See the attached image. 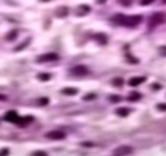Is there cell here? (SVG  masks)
Instances as JSON below:
<instances>
[{"mask_svg": "<svg viewBox=\"0 0 166 156\" xmlns=\"http://www.w3.org/2000/svg\"><path fill=\"white\" fill-rule=\"evenodd\" d=\"M129 152H131V149H129V147H125V149H123V147H121V149H118V150H116V153H129Z\"/></svg>", "mask_w": 166, "mask_h": 156, "instance_id": "obj_14", "label": "cell"}, {"mask_svg": "<svg viewBox=\"0 0 166 156\" xmlns=\"http://www.w3.org/2000/svg\"><path fill=\"white\" fill-rule=\"evenodd\" d=\"M8 153H9L8 149H2V150H0V156H8Z\"/></svg>", "mask_w": 166, "mask_h": 156, "instance_id": "obj_21", "label": "cell"}, {"mask_svg": "<svg viewBox=\"0 0 166 156\" xmlns=\"http://www.w3.org/2000/svg\"><path fill=\"white\" fill-rule=\"evenodd\" d=\"M16 35H18V31H16V29H13L12 33H9V35H8L6 39H8V40H13L15 37H16Z\"/></svg>", "mask_w": 166, "mask_h": 156, "instance_id": "obj_12", "label": "cell"}, {"mask_svg": "<svg viewBox=\"0 0 166 156\" xmlns=\"http://www.w3.org/2000/svg\"><path fill=\"white\" fill-rule=\"evenodd\" d=\"M129 100H138V99L141 97V94H140V93H131V96H129Z\"/></svg>", "mask_w": 166, "mask_h": 156, "instance_id": "obj_13", "label": "cell"}, {"mask_svg": "<svg viewBox=\"0 0 166 156\" xmlns=\"http://www.w3.org/2000/svg\"><path fill=\"white\" fill-rule=\"evenodd\" d=\"M163 19H165V18H163V15H162V13H154L152 18H150V25H152V27H154V25L163 22Z\"/></svg>", "mask_w": 166, "mask_h": 156, "instance_id": "obj_4", "label": "cell"}, {"mask_svg": "<svg viewBox=\"0 0 166 156\" xmlns=\"http://www.w3.org/2000/svg\"><path fill=\"white\" fill-rule=\"evenodd\" d=\"M59 56L56 53H46V55H43V56H38L37 58V60L38 62H53V60H56Z\"/></svg>", "mask_w": 166, "mask_h": 156, "instance_id": "obj_2", "label": "cell"}, {"mask_svg": "<svg viewBox=\"0 0 166 156\" xmlns=\"http://www.w3.org/2000/svg\"><path fill=\"white\" fill-rule=\"evenodd\" d=\"M119 3H122L123 6H129L131 5V0H119Z\"/></svg>", "mask_w": 166, "mask_h": 156, "instance_id": "obj_18", "label": "cell"}, {"mask_svg": "<svg viewBox=\"0 0 166 156\" xmlns=\"http://www.w3.org/2000/svg\"><path fill=\"white\" fill-rule=\"evenodd\" d=\"M143 5H147V3H152V0H141Z\"/></svg>", "mask_w": 166, "mask_h": 156, "instance_id": "obj_26", "label": "cell"}, {"mask_svg": "<svg viewBox=\"0 0 166 156\" xmlns=\"http://www.w3.org/2000/svg\"><path fill=\"white\" fill-rule=\"evenodd\" d=\"M113 84H116V86H122L123 81H122V80H119V78H116V80H113Z\"/></svg>", "mask_w": 166, "mask_h": 156, "instance_id": "obj_19", "label": "cell"}, {"mask_svg": "<svg viewBox=\"0 0 166 156\" xmlns=\"http://www.w3.org/2000/svg\"><path fill=\"white\" fill-rule=\"evenodd\" d=\"M33 156H47V155H46L44 152H34V153H33Z\"/></svg>", "mask_w": 166, "mask_h": 156, "instance_id": "obj_22", "label": "cell"}, {"mask_svg": "<svg viewBox=\"0 0 166 156\" xmlns=\"http://www.w3.org/2000/svg\"><path fill=\"white\" fill-rule=\"evenodd\" d=\"M56 15L60 16V18H62V16H66V15H68V8H59L58 12H56Z\"/></svg>", "mask_w": 166, "mask_h": 156, "instance_id": "obj_8", "label": "cell"}, {"mask_svg": "<svg viewBox=\"0 0 166 156\" xmlns=\"http://www.w3.org/2000/svg\"><path fill=\"white\" fill-rule=\"evenodd\" d=\"M49 138H54V140H62L65 138V133H60V131H52L47 134Z\"/></svg>", "mask_w": 166, "mask_h": 156, "instance_id": "obj_6", "label": "cell"}, {"mask_svg": "<svg viewBox=\"0 0 166 156\" xmlns=\"http://www.w3.org/2000/svg\"><path fill=\"white\" fill-rule=\"evenodd\" d=\"M6 99H8V97H6L5 94H0V100H6Z\"/></svg>", "mask_w": 166, "mask_h": 156, "instance_id": "obj_27", "label": "cell"}, {"mask_svg": "<svg viewBox=\"0 0 166 156\" xmlns=\"http://www.w3.org/2000/svg\"><path fill=\"white\" fill-rule=\"evenodd\" d=\"M160 53L163 55V56H166V47H160Z\"/></svg>", "mask_w": 166, "mask_h": 156, "instance_id": "obj_24", "label": "cell"}, {"mask_svg": "<svg viewBox=\"0 0 166 156\" xmlns=\"http://www.w3.org/2000/svg\"><path fill=\"white\" fill-rule=\"evenodd\" d=\"M165 2H166V0H165Z\"/></svg>", "mask_w": 166, "mask_h": 156, "instance_id": "obj_31", "label": "cell"}, {"mask_svg": "<svg viewBox=\"0 0 166 156\" xmlns=\"http://www.w3.org/2000/svg\"><path fill=\"white\" fill-rule=\"evenodd\" d=\"M153 88H154V90H159V88H160V86H159V84H154V86H153Z\"/></svg>", "mask_w": 166, "mask_h": 156, "instance_id": "obj_28", "label": "cell"}, {"mask_svg": "<svg viewBox=\"0 0 166 156\" xmlns=\"http://www.w3.org/2000/svg\"><path fill=\"white\" fill-rule=\"evenodd\" d=\"M62 93H63V94H77V88H63V90H62Z\"/></svg>", "mask_w": 166, "mask_h": 156, "instance_id": "obj_10", "label": "cell"}, {"mask_svg": "<svg viewBox=\"0 0 166 156\" xmlns=\"http://www.w3.org/2000/svg\"><path fill=\"white\" fill-rule=\"evenodd\" d=\"M118 115H128V109H118Z\"/></svg>", "mask_w": 166, "mask_h": 156, "instance_id": "obj_15", "label": "cell"}, {"mask_svg": "<svg viewBox=\"0 0 166 156\" xmlns=\"http://www.w3.org/2000/svg\"><path fill=\"white\" fill-rule=\"evenodd\" d=\"M97 39H98V41H102V43L103 44H104V43H106V35H97Z\"/></svg>", "mask_w": 166, "mask_h": 156, "instance_id": "obj_16", "label": "cell"}, {"mask_svg": "<svg viewBox=\"0 0 166 156\" xmlns=\"http://www.w3.org/2000/svg\"><path fill=\"white\" fill-rule=\"evenodd\" d=\"M157 109H159V111H166V103H160V105H157Z\"/></svg>", "mask_w": 166, "mask_h": 156, "instance_id": "obj_17", "label": "cell"}, {"mask_svg": "<svg viewBox=\"0 0 166 156\" xmlns=\"http://www.w3.org/2000/svg\"><path fill=\"white\" fill-rule=\"evenodd\" d=\"M110 100H112V102H118V100H119V97H118V96H112V97H110Z\"/></svg>", "mask_w": 166, "mask_h": 156, "instance_id": "obj_25", "label": "cell"}, {"mask_svg": "<svg viewBox=\"0 0 166 156\" xmlns=\"http://www.w3.org/2000/svg\"><path fill=\"white\" fill-rule=\"evenodd\" d=\"M113 22L123 27H135L141 22V16L138 15H116L113 18Z\"/></svg>", "mask_w": 166, "mask_h": 156, "instance_id": "obj_1", "label": "cell"}, {"mask_svg": "<svg viewBox=\"0 0 166 156\" xmlns=\"http://www.w3.org/2000/svg\"><path fill=\"white\" fill-rule=\"evenodd\" d=\"M5 119H8V121H10V122H18V119H19V117H18V113L15 112V111H10V112H8L6 113V117H5Z\"/></svg>", "mask_w": 166, "mask_h": 156, "instance_id": "obj_5", "label": "cell"}, {"mask_svg": "<svg viewBox=\"0 0 166 156\" xmlns=\"http://www.w3.org/2000/svg\"><path fill=\"white\" fill-rule=\"evenodd\" d=\"M38 80H41V81H49V80H50V75H49V74H40V75H38Z\"/></svg>", "mask_w": 166, "mask_h": 156, "instance_id": "obj_11", "label": "cell"}, {"mask_svg": "<svg viewBox=\"0 0 166 156\" xmlns=\"http://www.w3.org/2000/svg\"><path fill=\"white\" fill-rule=\"evenodd\" d=\"M47 102H49V100H47V97H43V100H40V103H41V105H47Z\"/></svg>", "mask_w": 166, "mask_h": 156, "instance_id": "obj_23", "label": "cell"}, {"mask_svg": "<svg viewBox=\"0 0 166 156\" xmlns=\"http://www.w3.org/2000/svg\"><path fill=\"white\" fill-rule=\"evenodd\" d=\"M44 2H46V0H44Z\"/></svg>", "mask_w": 166, "mask_h": 156, "instance_id": "obj_30", "label": "cell"}, {"mask_svg": "<svg viewBox=\"0 0 166 156\" xmlns=\"http://www.w3.org/2000/svg\"><path fill=\"white\" fill-rule=\"evenodd\" d=\"M94 97H96V94H93V93H91V94H87L84 99H85V100H93Z\"/></svg>", "mask_w": 166, "mask_h": 156, "instance_id": "obj_20", "label": "cell"}, {"mask_svg": "<svg viewBox=\"0 0 166 156\" xmlns=\"http://www.w3.org/2000/svg\"><path fill=\"white\" fill-rule=\"evenodd\" d=\"M97 2H100V3H103V2H104V0H97Z\"/></svg>", "mask_w": 166, "mask_h": 156, "instance_id": "obj_29", "label": "cell"}, {"mask_svg": "<svg viewBox=\"0 0 166 156\" xmlns=\"http://www.w3.org/2000/svg\"><path fill=\"white\" fill-rule=\"evenodd\" d=\"M88 12H90V8L85 5H81L78 8V15H84V13H88Z\"/></svg>", "mask_w": 166, "mask_h": 156, "instance_id": "obj_9", "label": "cell"}, {"mask_svg": "<svg viewBox=\"0 0 166 156\" xmlns=\"http://www.w3.org/2000/svg\"><path fill=\"white\" fill-rule=\"evenodd\" d=\"M146 81V77H135V78H131L129 80V84H131L132 87H137V86H140L141 83H144Z\"/></svg>", "mask_w": 166, "mask_h": 156, "instance_id": "obj_7", "label": "cell"}, {"mask_svg": "<svg viewBox=\"0 0 166 156\" xmlns=\"http://www.w3.org/2000/svg\"><path fill=\"white\" fill-rule=\"evenodd\" d=\"M88 69L85 68V66H83V65H78V66H73L72 69H71V74H73V75H87Z\"/></svg>", "mask_w": 166, "mask_h": 156, "instance_id": "obj_3", "label": "cell"}]
</instances>
